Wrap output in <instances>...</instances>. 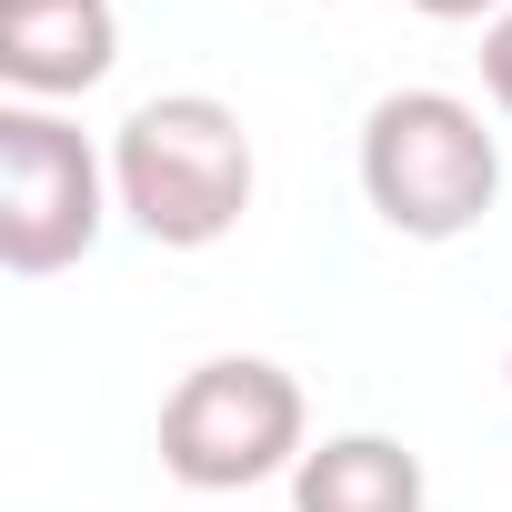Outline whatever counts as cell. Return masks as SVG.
I'll use <instances>...</instances> for the list:
<instances>
[{
	"label": "cell",
	"instance_id": "7",
	"mask_svg": "<svg viewBox=\"0 0 512 512\" xmlns=\"http://www.w3.org/2000/svg\"><path fill=\"white\" fill-rule=\"evenodd\" d=\"M482 101L512 121V11H502V21H482Z\"/></svg>",
	"mask_w": 512,
	"mask_h": 512
},
{
	"label": "cell",
	"instance_id": "9",
	"mask_svg": "<svg viewBox=\"0 0 512 512\" xmlns=\"http://www.w3.org/2000/svg\"><path fill=\"white\" fill-rule=\"evenodd\" d=\"M502 382H512V352H502Z\"/></svg>",
	"mask_w": 512,
	"mask_h": 512
},
{
	"label": "cell",
	"instance_id": "3",
	"mask_svg": "<svg viewBox=\"0 0 512 512\" xmlns=\"http://www.w3.org/2000/svg\"><path fill=\"white\" fill-rule=\"evenodd\" d=\"M312 452V402L282 362L262 352H221L191 362L161 402V472L181 492H251Z\"/></svg>",
	"mask_w": 512,
	"mask_h": 512
},
{
	"label": "cell",
	"instance_id": "8",
	"mask_svg": "<svg viewBox=\"0 0 512 512\" xmlns=\"http://www.w3.org/2000/svg\"><path fill=\"white\" fill-rule=\"evenodd\" d=\"M412 11H422V21H502L512 0H412Z\"/></svg>",
	"mask_w": 512,
	"mask_h": 512
},
{
	"label": "cell",
	"instance_id": "2",
	"mask_svg": "<svg viewBox=\"0 0 512 512\" xmlns=\"http://www.w3.org/2000/svg\"><path fill=\"white\" fill-rule=\"evenodd\" d=\"M362 201L402 241H462L502 201V141L462 91H382L362 111Z\"/></svg>",
	"mask_w": 512,
	"mask_h": 512
},
{
	"label": "cell",
	"instance_id": "4",
	"mask_svg": "<svg viewBox=\"0 0 512 512\" xmlns=\"http://www.w3.org/2000/svg\"><path fill=\"white\" fill-rule=\"evenodd\" d=\"M111 211H121V191H111V151H91V131H71L51 101H0V262L21 282L71 272Z\"/></svg>",
	"mask_w": 512,
	"mask_h": 512
},
{
	"label": "cell",
	"instance_id": "6",
	"mask_svg": "<svg viewBox=\"0 0 512 512\" xmlns=\"http://www.w3.org/2000/svg\"><path fill=\"white\" fill-rule=\"evenodd\" d=\"M422 452L392 432H332L292 462V512H422Z\"/></svg>",
	"mask_w": 512,
	"mask_h": 512
},
{
	"label": "cell",
	"instance_id": "5",
	"mask_svg": "<svg viewBox=\"0 0 512 512\" xmlns=\"http://www.w3.org/2000/svg\"><path fill=\"white\" fill-rule=\"evenodd\" d=\"M121 61L111 0H0V81L11 101H81Z\"/></svg>",
	"mask_w": 512,
	"mask_h": 512
},
{
	"label": "cell",
	"instance_id": "1",
	"mask_svg": "<svg viewBox=\"0 0 512 512\" xmlns=\"http://www.w3.org/2000/svg\"><path fill=\"white\" fill-rule=\"evenodd\" d=\"M251 181H262V161H251V131L221 91H161L111 131V191L131 231L161 251L231 241L251 211Z\"/></svg>",
	"mask_w": 512,
	"mask_h": 512
}]
</instances>
